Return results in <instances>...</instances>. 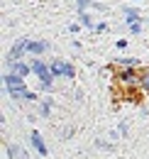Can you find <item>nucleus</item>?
Listing matches in <instances>:
<instances>
[{
	"label": "nucleus",
	"mask_w": 149,
	"mask_h": 159,
	"mask_svg": "<svg viewBox=\"0 0 149 159\" xmlns=\"http://www.w3.org/2000/svg\"><path fill=\"white\" fill-rule=\"evenodd\" d=\"M5 86H7V91H10L12 98H27V96H29V91H27V86L22 83V76H20V74H5Z\"/></svg>",
	"instance_id": "obj_1"
},
{
	"label": "nucleus",
	"mask_w": 149,
	"mask_h": 159,
	"mask_svg": "<svg viewBox=\"0 0 149 159\" xmlns=\"http://www.w3.org/2000/svg\"><path fill=\"white\" fill-rule=\"evenodd\" d=\"M32 71L42 79L44 91H49V88H52V76H54V74H52V69H49L47 64H42V61H34V64H32Z\"/></svg>",
	"instance_id": "obj_2"
},
{
	"label": "nucleus",
	"mask_w": 149,
	"mask_h": 159,
	"mask_svg": "<svg viewBox=\"0 0 149 159\" xmlns=\"http://www.w3.org/2000/svg\"><path fill=\"white\" fill-rule=\"evenodd\" d=\"M49 69H52V74H54L56 79H59V76H66V79H74V76H76V69L71 66V64H69V61H61V59H56L54 64L49 66Z\"/></svg>",
	"instance_id": "obj_3"
},
{
	"label": "nucleus",
	"mask_w": 149,
	"mask_h": 159,
	"mask_svg": "<svg viewBox=\"0 0 149 159\" xmlns=\"http://www.w3.org/2000/svg\"><path fill=\"white\" fill-rule=\"evenodd\" d=\"M27 44H29V42H27V39H20L17 44H15V47H12V52H10V54H7V61H17L20 57H22V54H25V49H27Z\"/></svg>",
	"instance_id": "obj_4"
},
{
	"label": "nucleus",
	"mask_w": 149,
	"mask_h": 159,
	"mask_svg": "<svg viewBox=\"0 0 149 159\" xmlns=\"http://www.w3.org/2000/svg\"><path fill=\"white\" fill-rule=\"evenodd\" d=\"M32 144H34V149H37L42 157H47L49 149H47V144H44V139H42V135H39L37 130H32Z\"/></svg>",
	"instance_id": "obj_5"
},
{
	"label": "nucleus",
	"mask_w": 149,
	"mask_h": 159,
	"mask_svg": "<svg viewBox=\"0 0 149 159\" xmlns=\"http://www.w3.org/2000/svg\"><path fill=\"white\" fill-rule=\"evenodd\" d=\"M125 17H127V22H139L142 12H139L137 7H125Z\"/></svg>",
	"instance_id": "obj_6"
},
{
	"label": "nucleus",
	"mask_w": 149,
	"mask_h": 159,
	"mask_svg": "<svg viewBox=\"0 0 149 159\" xmlns=\"http://www.w3.org/2000/svg\"><path fill=\"white\" fill-rule=\"evenodd\" d=\"M47 49V42H29L27 44V52H32V54H42Z\"/></svg>",
	"instance_id": "obj_7"
},
{
	"label": "nucleus",
	"mask_w": 149,
	"mask_h": 159,
	"mask_svg": "<svg viewBox=\"0 0 149 159\" xmlns=\"http://www.w3.org/2000/svg\"><path fill=\"white\" fill-rule=\"evenodd\" d=\"M78 20H81V25H86V27H95L93 20H91V15H88V12H83V10H78Z\"/></svg>",
	"instance_id": "obj_8"
},
{
	"label": "nucleus",
	"mask_w": 149,
	"mask_h": 159,
	"mask_svg": "<svg viewBox=\"0 0 149 159\" xmlns=\"http://www.w3.org/2000/svg\"><path fill=\"white\" fill-rule=\"evenodd\" d=\"M15 71H17L20 76H27V74L32 71V66H27V64H22V61H17V64H15Z\"/></svg>",
	"instance_id": "obj_9"
},
{
	"label": "nucleus",
	"mask_w": 149,
	"mask_h": 159,
	"mask_svg": "<svg viewBox=\"0 0 149 159\" xmlns=\"http://www.w3.org/2000/svg\"><path fill=\"white\" fill-rule=\"evenodd\" d=\"M39 113H42L44 118H47V115L52 113V100H49V98H47V100H44V103H42V110H39Z\"/></svg>",
	"instance_id": "obj_10"
},
{
	"label": "nucleus",
	"mask_w": 149,
	"mask_h": 159,
	"mask_svg": "<svg viewBox=\"0 0 149 159\" xmlns=\"http://www.w3.org/2000/svg\"><path fill=\"white\" fill-rule=\"evenodd\" d=\"M10 149V157H17V159H25V154H20L17 152V147H7Z\"/></svg>",
	"instance_id": "obj_11"
},
{
	"label": "nucleus",
	"mask_w": 149,
	"mask_h": 159,
	"mask_svg": "<svg viewBox=\"0 0 149 159\" xmlns=\"http://www.w3.org/2000/svg\"><path fill=\"white\" fill-rule=\"evenodd\" d=\"M122 81H134V71H125V74H122Z\"/></svg>",
	"instance_id": "obj_12"
},
{
	"label": "nucleus",
	"mask_w": 149,
	"mask_h": 159,
	"mask_svg": "<svg viewBox=\"0 0 149 159\" xmlns=\"http://www.w3.org/2000/svg\"><path fill=\"white\" fill-rule=\"evenodd\" d=\"M120 64H125V66H137V59H120Z\"/></svg>",
	"instance_id": "obj_13"
},
{
	"label": "nucleus",
	"mask_w": 149,
	"mask_h": 159,
	"mask_svg": "<svg viewBox=\"0 0 149 159\" xmlns=\"http://www.w3.org/2000/svg\"><path fill=\"white\" fill-rule=\"evenodd\" d=\"M130 30L137 34V32H142V27H139V22H130Z\"/></svg>",
	"instance_id": "obj_14"
},
{
	"label": "nucleus",
	"mask_w": 149,
	"mask_h": 159,
	"mask_svg": "<svg viewBox=\"0 0 149 159\" xmlns=\"http://www.w3.org/2000/svg\"><path fill=\"white\" fill-rule=\"evenodd\" d=\"M144 88H149V76H147V79H144Z\"/></svg>",
	"instance_id": "obj_15"
}]
</instances>
